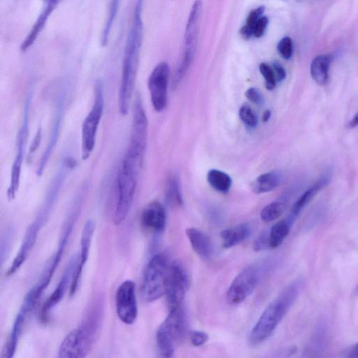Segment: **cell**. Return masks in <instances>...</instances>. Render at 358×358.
<instances>
[{"label": "cell", "mask_w": 358, "mask_h": 358, "mask_svg": "<svg viewBox=\"0 0 358 358\" xmlns=\"http://www.w3.org/2000/svg\"><path fill=\"white\" fill-rule=\"evenodd\" d=\"M116 313L126 324H133L138 315L135 283L127 280L122 282L115 293Z\"/></svg>", "instance_id": "12"}, {"label": "cell", "mask_w": 358, "mask_h": 358, "mask_svg": "<svg viewBox=\"0 0 358 358\" xmlns=\"http://www.w3.org/2000/svg\"><path fill=\"white\" fill-rule=\"evenodd\" d=\"M166 213L164 206L157 201L149 203L141 215V224L147 231L160 233L166 226Z\"/></svg>", "instance_id": "16"}, {"label": "cell", "mask_w": 358, "mask_h": 358, "mask_svg": "<svg viewBox=\"0 0 358 358\" xmlns=\"http://www.w3.org/2000/svg\"><path fill=\"white\" fill-rule=\"evenodd\" d=\"M348 357L358 358V343L352 346L348 351Z\"/></svg>", "instance_id": "42"}, {"label": "cell", "mask_w": 358, "mask_h": 358, "mask_svg": "<svg viewBox=\"0 0 358 358\" xmlns=\"http://www.w3.org/2000/svg\"><path fill=\"white\" fill-rule=\"evenodd\" d=\"M61 1L62 0H45L44 5L34 24L20 45L21 52H26L35 43L38 36L43 30L50 15L57 8Z\"/></svg>", "instance_id": "17"}, {"label": "cell", "mask_w": 358, "mask_h": 358, "mask_svg": "<svg viewBox=\"0 0 358 358\" xmlns=\"http://www.w3.org/2000/svg\"><path fill=\"white\" fill-rule=\"evenodd\" d=\"M95 222L92 220H89L85 222L82 231L80 252L78 264L83 268L89 256L90 245L95 230Z\"/></svg>", "instance_id": "27"}, {"label": "cell", "mask_w": 358, "mask_h": 358, "mask_svg": "<svg viewBox=\"0 0 358 358\" xmlns=\"http://www.w3.org/2000/svg\"><path fill=\"white\" fill-rule=\"evenodd\" d=\"M186 236L193 250L201 258L209 259L213 252L210 238L202 231L194 227L185 230Z\"/></svg>", "instance_id": "21"}, {"label": "cell", "mask_w": 358, "mask_h": 358, "mask_svg": "<svg viewBox=\"0 0 358 358\" xmlns=\"http://www.w3.org/2000/svg\"><path fill=\"white\" fill-rule=\"evenodd\" d=\"M141 166L126 155L122 159L117 175V201L113 223L120 225L126 220L131 208Z\"/></svg>", "instance_id": "3"}, {"label": "cell", "mask_w": 358, "mask_h": 358, "mask_svg": "<svg viewBox=\"0 0 358 358\" xmlns=\"http://www.w3.org/2000/svg\"><path fill=\"white\" fill-rule=\"evenodd\" d=\"M301 287V280L293 282L267 306L248 335V341L251 346L259 345L272 335L294 304Z\"/></svg>", "instance_id": "2"}, {"label": "cell", "mask_w": 358, "mask_h": 358, "mask_svg": "<svg viewBox=\"0 0 358 358\" xmlns=\"http://www.w3.org/2000/svg\"><path fill=\"white\" fill-rule=\"evenodd\" d=\"M41 222L42 219L38 217L27 229L18 253L6 272L7 275H13L25 261L27 255L34 244Z\"/></svg>", "instance_id": "20"}, {"label": "cell", "mask_w": 358, "mask_h": 358, "mask_svg": "<svg viewBox=\"0 0 358 358\" xmlns=\"http://www.w3.org/2000/svg\"><path fill=\"white\" fill-rule=\"evenodd\" d=\"M31 101V92H29L24 106L22 124L17 136L16 152L12 164L9 185L7 189V198L10 201L15 198L20 183L22 167L29 136Z\"/></svg>", "instance_id": "8"}, {"label": "cell", "mask_w": 358, "mask_h": 358, "mask_svg": "<svg viewBox=\"0 0 358 358\" xmlns=\"http://www.w3.org/2000/svg\"><path fill=\"white\" fill-rule=\"evenodd\" d=\"M238 114L240 119L247 127L254 128L257 126L258 117L249 106H242L239 109Z\"/></svg>", "instance_id": "34"}, {"label": "cell", "mask_w": 358, "mask_h": 358, "mask_svg": "<svg viewBox=\"0 0 358 358\" xmlns=\"http://www.w3.org/2000/svg\"><path fill=\"white\" fill-rule=\"evenodd\" d=\"M207 181L214 189L222 193H227L232 184L231 177L225 172L218 169L208 171Z\"/></svg>", "instance_id": "28"}, {"label": "cell", "mask_w": 358, "mask_h": 358, "mask_svg": "<svg viewBox=\"0 0 358 358\" xmlns=\"http://www.w3.org/2000/svg\"><path fill=\"white\" fill-rule=\"evenodd\" d=\"M120 0H110L108 13L101 36V43L106 46L109 40L110 31L118 13Z\"/></svg>", "instance_id": "30"}, {"label": "cell", "mask_w": 358, "mask_h": 358, "mask_svg": "<svg viewBox=\"0 0 358 358\" xmlns=\"http://www.w3.org/2000/svg\"><path fill=\"white\" fill-rule=\"evenodd\" d=\"M268 234L264 233L261 234L253 243V249L255 251H260L263 250L268 249Z\"/></svg>", "instance_id": "39"}, {"label": "cell", "mask_w": 358, "mask_h": 358, "mask_svg": "<svg viewBox=\"0 0 358 358\" xmlns=\"http://www.w3.org/2000/svg\"><path fill=\"white\" fill-rule=\"evenodd\" d=\"M245 97L252 103L262 105L264 103V97L261 92L255 87H250L245 92Z\"/></svg>", "instance_id": "37"}, {"label": "cell", "mask_w": 358, "mask_h": 358, "mask_svg": "<svg viewBox=\"0 0 358 358\" xmlns=\"http://www.w3.org/2000/svg\"><path fill=\"white\" fill-rule=\"evenodd\" d=\"M165 198L171 207H179L182 204V198L179 182L175 176H170L166 184Z\"/></svg>", "instance_id": "29"}, {"label": "cell", "mask_w": 358, "mask_h": 358, "mask_svg": "<svg viewBox=\"0 0 358 358\" xmlns=\"http://www.w3.org/2000/svg\"><path fill=\"white\" fill-rule=\"evenodd\" d=\"M263 263L248 266L235 277L227 292L229 303L239 304L253 292L264 273L266 265Z\"/></svg>", "instance_id": "9"}, {"label": "cell", "mask_w": 358, "mask_h": 358, "mask_svg": "<svg viewBox=\"0 0 358 358\" xmlns=\"http://www.w3.org/2000/svg\"><path fill=\"white\" fill-rule=\"evenodd\" d=\"M36 301L37 299L35 296L29 291L15 319L8 338L2 352L1 358H11L13 357L27 317Z\"/></svg>", "instance_id": "14"}, {"label": "cell", "mask_w": 358, "mask_h": 358, "mask_svg": "<svg viewBox=\"0 0 358 358\" xmlns=\"http://www.w3.org/2000/svg\"><path fill=\"white\" fill-rule=\"evenodd\" d=\"M251 229L246 224H241L223 230L221 234L224 248L234 247L244 241L250 234Z\"/></svg>", "instance_id": "24"}, {"label": "cell", "mask_w": 358, "mask_h": 358, "mask_svg": "<svg viewBox=\"0 0 358 358\" xmlns=\"http://www.w3.org/2000/svg\"><path fill=\"white\" fill-rule=\"evenodd\" d=\"M259 69L264 78L266 89L268 90H273L278 81L273 67L266 63H261Z\"/></svg>", "instance_id": "33"}, {"label": "cell", "mask_w": 358, "mask_h": 358, "mask_svg": "<svg viewBox=\"0 0 358 358\" xmlns=\"http://www.w3.org/2000/svg\"><path fill=\"white\" fill-rule=\"evenodd\" d=\"M143 1L137 0L132 23L128 32L122 59L118 108L121 115L127 114L138 69L143 38Z\"/></svg>", "instance_id": "1"}, {"label": "cell", "mask_w": 358, "mask_h": 358, "mask_svg": "<svg viewBox=\"0 0 358 358\" xmlns=\"http://www.w3.org/2000/svg\"><path fill=\"white\" fill-rule=\"evenodd\" d=\"M330 174L325 173L313 185H311L297 199L293 205L288 218L292 222L301 211V210L313 199V197L329 182Z\"/></svg>", "instance_id": "22"}, {"label": "cell", "mask_w": 358, "mask_h": 358, "mask_svg": "<svg viewBox=\"0 0 358 358\" xmlns=\"http://www.w3.org/2000/svg\"><path fill=\"white\" fill-rule=\"evenodd\" d=\"M64 100L65 96L63 94H61L57 103V109L52 124L51 134L48 141L47 146L41 155L36 168V173L38 176H41L43 174L44 169H45V166L49 161V159L58 141L64 113Z\"/></svg>", "instance_id": "15"}, {"label": "cell", "mask_w": 358, "mask_h": 358, "mask_svg": "<svg viewBox=\"0 0 358 358\" xmlns=\"http://www.w3.org/2000/svg\"><path fill=\"white\" fill-rule=\"evenodd\" d=\"M42 138V129L41 127H38L34 138L30 145L29 155L31 156L36 150L38 149Z\"/></svg>", "instance_id": "40"}, {"label": "cell", "mask_w": 358, "mask_h": 358, "mask_svg": "<svg viewBox=\"0 0 358 358\" xmlns=\"http://www.w3.org/2000/svg\"><path fill=\"white\" fill-rule=\"evenodd\" d=\"M277 49L280 55L285 59L291 58L293 52L292 40L289 36H285L280 40L278 43Z\"/></svg>", "instance_id": "35"}, {"label": "cell", "mask_w": 358, "mask_h": 358, "mask_svg": "<svg viewBox=\"0 0 358 358\" xmlns=\"http://www.w3.org/2000/svg\"><path fill=\"white\" fill-rule=\"evenodd\" d=\"M358 127V111L351 118L348 124V127L352 129Z\"/></svg>", "instance_id": "43"}, {"label": "cell", "mask_w": 358, "mask_h": 358, "mask_svg": "<svg viewBox=\"0 0 358 358\" xmlns=\"http://www.w3.org/2000/svg\"><path fill=\"white\" fill-rule=\"evenodd\" d=\"M170 264L168 256L163 252L150 259L141 286V297L145 302H153L165 294Z\"/></svg>", "instance_id": "4"}, {"label": "cell", "mask_w": 358, "mask_h": 358, "mask_svg": "<svg viewBox=\"0 0 358 358\" xmlns=\"http://www.w3.org/2000/svg\"><path fill=\"white\" fill-rule=\"evenodd\" d=\"M265 7L260 6L249 13L245 24L240 29V34L244 39H249L253 36L254 27L258 20L262 16Z\"/></svg>", "instance_id": "31"}, {"label": "cell", "mask_w": 358, "mask_h": 358, "mask_svg": "<svg viewBox=\"0 0 358 358\" xmlns=\"http://www.w3.org/2000/svg\"><path fill=\"white\" fill-rule=\"evenodd\" d=\"M282 178V173L277 171L264 173L257 177L252 182V190L255 194L271 192L279 186Z\"/></svg>", "instance_id": "23"}, {"label": "cell", "mask_w": 358, "mask_h": 358, "mask_svg": "<svg viewBox=\"0 0 358 358\" xmlns=\"http://www.w3.org/2000/svg\"><path fill=\"white\" fill-rule=\"evenodd\" d=\"M268 23V19L266 16H262L257 22L254 29L253 36L259 38L263 36Z\"/></svg>", "instance_id": "38"}, {"label": "cell", "mask_w": 358, "mask_h": 358, "mask_svg": "<svg viewBox=\"0 0 358 358\" xmlns=\"http://www.w3.org/2000/svg\"><path fill=\"white\" fill-rule=\"evenodd\" d=\"M186 331L185 314L182 308L169 313L159 327L156 334V341L160 357H171L176 346L182 340Z\"/></svg>", "instance_id": "5"}, {"label": "cell", "mask_w": 358, "mask_h": 358, "mask_svg": "<svg viewBox=\"0 0 358 358\" xmlns=\"http://www.w3.org/2000/svg\"><path fill=\"white\" fill-rule=\"evenodd\" d=\"M78 327L69 332L60 344L58 356L61 358H81L87 355Z\"/></svg>", "instance_id": "19"}, {"label": "cell", "mask_w": 358, "mask_h": 358, "mask_svg": "<svg viewBox=\"0 0 358 358\" xmlns=\"http://www.w3.org/2000/svg\"><path fill=\"white\" fill-rule=\"evenodd\" d=\"M273 69L275 72L278 82H280L285 78V77H286L285 70L280 63H278V62H273Z\"/></svg>", "instance_id": "41"}, {"label": "cell", "mask_w": 358, "mask_h": 358, "mask_svg": "<svg viewBox=\"0 0 358 358\" xmlns=\"http://www.w3.org/2000/svg\"><path fill=\"white\" fill-rule=\"evenodd\" d=\"M169 77L170 68L165 62L156 65L148 77L150 101L156 112L160 113L166 107Z\"/></svg>", "instance_id": "11"}, {"label": "cell", "mask_w": 358, "mask_h": 358, "mask_svg": "<svg viewBox=\"0 0 358 358\" xmlns=\"http://www.w3.org/2000/svg\"><path fill=\"white\" fill-rule=\"evenodd\" d=\"M202 2L196 0L191 8L185 31L184 52L180 60L192 64L197 48L202 15Z\"/></svg>", "instance_id": "13"}, {"label": "cell", "mask_w": 358, "mask_h": 358, "mask_svg": "<svg viewBox=\"0 0 358 358\" xmlns=\"http://www.w3.org/2000/svg\"><path fill=\"white\" fill-rule=\"evenodd\" d=\"M271 113L269 110H265L262 115V121L264 122L268 121V120L271 117Z\"/></svg>", "instance_id": "44"}, {"label": "cell", "mask_w": 358, "mask_h": 358, "mask_svg": "<svg viewBox=\"0 0 358 358\" xmlns=\"http://www.w3.org/2000/svg\"><path fill=\"white\" fill-rule=\"evenodd\" d=\"M331 60V57L327 55H317L313 59L310 75L318 85H324L327 83Z\"/></svg>", "instance_id": "25"}, {"label": "cell", "mask_w": 358, "mask_h": 358, "mask_svg": "<svg viewBox=\"0 0 358 358\" xmlns=\"http://www.w3.org/2000/svg\"><path fill=\"white\" fill-rule=\"evenodd\" d=\"M189 338L192 344L195 347H199L205 344L208 338V335L202 331H192L190 333Z\"/></svg>", "instance_id": "36"}, {"label": "cell", "mask_w": 358, "mask_h": 358, "mask_svg": "<svg viewBox=\"0 0 358 358\" xmlns=\"http://www.w3.org/2000/svg\"><path fill=\"white\" fill-rule=\"evenodd\" d=\"M292 223L287 217L273 225L269 232L267 233L269 248L274 249L282 244L288 235Z\"/></svg>", "instance_id": "26"}, {"label": "cell", "mask_w": 358, "mask_h": 358, "mask_svg": "<svg viewBox=\"0 0 358 358\" xmlns=\"http://www.w3.org/2000/svg\"><path fill=\"white\" fill-rule=\"evenodd\" d=\"M77 258L73 257L66 267L60 281L57 287L44 303L41 312V317L43 320H46L50 310L56 306L63 298L67 284L72 277L73 273L77 264Z\"/></svg>", "instance_id": "18"}, {"label": "cell", "mask_w": 358, "mask_h": 358, "mask_svg": "<svg viewBox=\"0 0 358 358\" xmlns=\"http://www.w3.org/2000/svg\"><path fill=\"white\" fill-rule=\"evenodd\" d=\"M285 205L280 201H273L264 206L260 212V217L265 222L278 219L282 214Z\"/></svg>", "instance_id": "32"}, {"label": "cell", "mask_w": 358, "mask_h": 358, "mask_svg": "<svg viewBox=\"0 0 358 358\" xmlns=\"http://www.w3.org/2000/svg\"><path fill=\"white\" fill-rule=\"evenodd\" d=\"M189 275L178 262L170 264L165 294L169 310L181 307L189 286Z\"/></svg>", "instance_id": "10"}, {"label": "cell", "mask_w": 358, "mask_h": 358, "mask_svg": "<svg viewBox=\"0 0 358 358\" xmlns=\"http://www.w3.org/2000/svg\"><path fill=\"white\" fill-rule=\"evenodd\" d=\"M103 109V87L101 81L97 80L94 85L93 103L81 128V158L83 160H86L94 148L96 133Z\"/></svg>", "instance_id": "6"}, {"label": "cell", "mask_w": 358, "mask_h": 358, "mask_svg": "<svg viewBox=\"0 0 358 358\" xmlns=\"http://www.w3.org/2000/svg\"><path fill=\"white\" fill-rule=\"evenodd\" d=\"M148 117L139 95L135 97L129 141L125 155L143 166L148 139Z\"/></svg>", "instance_id": "7"}]
</instances>
